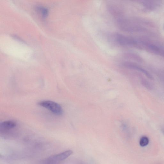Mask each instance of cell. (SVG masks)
<instances>
[{"instance_id": "6da1fadb", "label": "cell", "mask_w": 164, "mask_h": 164, "mask_svg": "<svg viewBox=\"0 0 164 164\" xmlns=\"http://www.w3.org/2000/svg\"><path fill=\"white\" fill-rule=\"evenodd\" d=\"M113 36L115 41L120 45L135 47H139L138 41L134 38L119 33L114 34Z\"/></svg>"}, {"instance_id": "7a4b0ae2", "label": "cell", "mask_w": 164, "mask_h": 164, "mask_svg": "<svg viewBox=\"0 0 164 164\" xmlns=\"http://www.w3.org/2000/svg\"><path fill=\"white\" fill-rule=\"evenodd\" d=\"M39 105L50 111L53 114L60 116L63 113V110L61 106L55 102L45 100L40 102L38 103Z\"/></svg>"}, {"instance_id": "3957f363", "label": "cell", "mask_w": 164, "mask_h": 164, "mask_svg": "<svg viewBox=\"0 0 164 164\" xmlns=\"http://www.w3.org/2000/svg\"><path fill=\"white\" fill-rule=\"evenodd\" d=\"M73 153L72 151L68 150L47 158L46 164H57L67 158Z\"/></svg>"}, {"instance_id": "277c9868", "label": "cell", "mask_w": 164, "mask_h": 164, "mask_svg": "<svg viewBox=\"0 0 164 164\" xmlns=\"http://www.w3.org/2000/svg\"><path fill=\"white\" fill-rule=\"evenodd\" d=\"M117 4H112L108 6L109 11L111 14L117 17V19L123 16L122 7Z\"/></svg>"}, {"instance_id": "5b68a950", "label": "cell", "mask_w": 164, "mask_h": 164, "mask_svg": "<svg viewBox=\"0 0 164 164\" xmlns=\"http://www.w3.org/2000/svg\"><path fill=\"white\" fill-rule=\"evenodd\" d=\"M123 65L126 68L136 70L142 73H143L147 77L150 79H153L152 75L148 72L147 70H146L140 67L139 66L137 65L136 64L134 63L126 62L124 63Z\"/></svg>"}, {"instance_id": "8992f818", "label": "cell", "mask_w": 164, "mask_h": 164, "mask_svg": "<svg viewBox=\"0 0 164 164\" xmlns=\"http://www.w3.org/2000/svg\"><path fill=\"white\" fill-rule=\"evenodd\" d=\"M16 123L12 120L7 121L3 122L1 123V128L4 130H9L16 126Z\"/></svg>"}, {"instance_id": "52a82bcc", "label": "cell", "mask_w": 164, "mask_h": 164, "mask_svg": "<svg viewBox=\"0 0 164 164\" xmlns=\"http://www.w3.org/2000/svg\"><path fill=\"white\" fill-rule=\"evenodd\" d=\"M149 140L147 137L144 136L140 139V145L142 147H145L149 143Z\"/></svg>"}, {"instance_id": "ba28073f", "label": "cell", "mask_w": 164, "mask_h": 164, "mask_svg": "<svg viewBox=\"0 0 164 164\" xmlns=\"http://www.w3.org/2000/svg\"><path fill=\"white\" fill-rule=\"evenodd\" d=\"M152 1H145V2L144 3L146 7L148 9H152L155 8L156 5H157L156 2H152Z\"/></svg>"}, {"instance_id": "9c48e42d", "label": "cell", "mask_w": 164, "mask_h": 164, "mask_svg": "<svg viewBox=\"0 0 164 164\" xmlns=\"http://www.w3.org/2000/svg\"><path fill=\"white\" fill-rule=\"evenodd\" d=\"M144 81V82L143 81V85H144V86H145L146 88H148V89H150H150H151L152 87H151V86L149 84V83L148 82H146V81Z\"/></svg>"}]
</instances>
